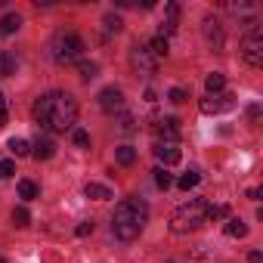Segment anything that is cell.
I'll list each match as a JSON object with an SVG mask.
<instances>
[{
	"label": "cell",
	"mask_w": 263,
	"mask_h": 263,
	"mask_svg": "<svg viewBox=\"0 0 263 263\" xmlns=\"http://www.w3.org/2000/svg\"><path fill=\"white\" fill-rule=\"evenodd\" d=\"M177 25H180V7H177V4H167V7H164V22H161V37L174 34Z\"/></svg>",
	"instance_id": "10"
},
{
	"label": "cell",
	"mask_w": 263,
	"mask_h": 263,
	"mask_svg": "<svg viewBox=\"0 0 263 263\" xmlns=\"http://www.w3.org/2000/svg\"><path fill=\"white\" fill-rule=\"evenodd\" d=\"M99 108H102V111H118V108H124V93H121L118 87H105V90L99 93Z\"/></svg>",
	"instance_id": "8"
},
{
	"label": "cell",
	"mask_w": 263,
	"mask_h": 263,
	"mask_svg": "<svg viewBox=\"0 0 263 263\" xmlns=\"http://www.w3.org/2000/svg\"><path fill=\"white\" fill-rule=\"evenodd\" d=\"M149 53H152V56L161 62V59L167 56V37H161V34H158V37H152V44H149Z\"/></svg>",
	"instance_id": "15"
},
{
	"label": "cell",
	"mask_w": 263,
	"mask_h": 263,
	"mask_svg": "<svg viewBox=\"0 0 263 263\" xmlns=\"http://www.w3.org/2000/svg\"><path fill=\"white\" fill-rule=\"evenodd\" d=\"M78 68H81V78H87V81H90V78H96V71H99V68H96V62H81Z\"/></svg>",
	"instance_id": "25"
},
{
	"label": "cell",
	"mask_w": 263,
	"mask_h": 263,
	"mask_svg": "<svg viewBox=\"0 0 263 263\" xmlns=\"http://www.w3.org/2000/svg\"><path fill=\"white\" fill-rule=\"evenodd\" d=\"M19 195H22L25 201H31V198H37V186H34L31 180H19Z\"/></svg>",
	"instance_id": "22"
},
{
	"label": "cell",
	"mask_w": 263,
	"mask_h": 263,
	"mask_svg": "<svg viewBox=\"0 0 263 263\" xmlns=\"http://www.w3.org/2000/svg\"><path fill=\"white\" fill-rule=\"evenodd\" d=\"M0 263H7V260H4V257H0Z\"/></svg>",
	"instance_id": "34"
},
{
	"label": "cell",
	"mask_w": 263,
	"mask_h": 263,
	"mask_svg": "<svg viewBox=\"0 0 263 263\" xmlns=\"http://www.w3.org/2000/svg\"><path fill=\"white\" fill-rule=\"evenodd\" d=\"M81 53H84V41L74 31H59L50 41V59L56 65H71V62L81 59Z\"/></svg>",
	"instance_id": "4"
},
{
	"label": "cell",
	"mask_w": 263,
	"mask_h": 263,
	"mask_svg": "<svg viewBox=\"0 0 263 263\" xmlns=\"http://www.w3.org/2000/svg\"><path fill=\"white\" fill-rule=\"evenodd\" d=\"M204 87H208V93H220V90L226 87V78L214 71V74H208V81H204Z\"/></svg>",
	"instance_id": "19"
},
{
	"label": "cell",
	"mask_w": 263,
	"mask_h": 263,
	"mask_svg": "<svg viewBox=\"0 0 263 263\" xmlns=\"http://www.w3.org/2000/svg\"><path fill=\"white\" fill-rule=\"evenodd\" d=\"M90 232H93V223H90V220H87V223H81V226L74 229V235H78V238H87Z\"/></svg>",
	"instance_id": "30"
},
{
	"label": "cell",
	"mask_w": 263,
	"mask_h": 263,
	"mask_svg": "<svg viewBox=\"0 0 263 263\" xmlns=\"http://www.w3.org/2000/svg\"><path fill=\"white\" fill-rule=\"evenodd\" d=\"M226 235H229V238H245V235H248V226H245L241 220H229V223H226Z\"/></svg>",
	"instance_id": "18"
},
{
	"label": "cell",
	"mask_w": 263,
	"mask_h": 263,
	"mask_svg": "<svg viewBox=\"0 0 263 263\" xmlns=\"http://www.w3.org/2000/svg\"><path fill=\"white\" fill-rule=\"evenodd\" d=\"M155 155L161 164H180L183 152H180V143H158L155 146Z\"/></svg>",
	"instance_id": "9"
},
{
	"label": "cell",
	"mask_w": 263,
	"mask_h": 263,
	"mask_svg": "<svg viewBox=\"0 0 263 263\" xmlns=\"http://www.w3.org/2000/svg\"><path fill=\"white\" fill-rule=\"evenodd\" d=\"M155 183H158V189H171V186H174V180H171V174H167L164 167L155 171Z\"/></svg>",
	"instance_id": "23"
},
{
	"label": "cell",
	"mask_w": 263,
	"mask_h": 263,
	"mask_svg": "<svg viewBox=\"0 0 263 263\" xmlns=\"http://www.w3.org/2000/svg\"><path fill=\"white\" fill-rule=\"evenodd\" d=\"M10 74H16V56L0 50V78H10Z\"/></svg>",
	"instance_id": "14"
},
{
	"label": "cell",
	"mask_w": 263,
	"mask_h": 263,
	"mask_svg": "<svg viewBox=\"0 0 263 263\" xmlns=\"http://www.w3.org/2000/svg\"><path fill=\"white\" fill-rule=\"evenodd\" d=\"M248 198L251 201H260V189H248Z\"/></svg>",
	"instance_id": "33"
},
{
	"label": "cell",
	"mask_w": 263,
	"mask_h": 263,
	"mask_svg": "<svg viewBox=\"0 0 263 263\" xmlns=\"http://www.w3.org/2000/svg\"><path fill=\"white\" fill-rule=\"evenodd\" d=\"M241 56L251 68H260L263 65V34L260 31H251L245 41H241Z\"/></svg>",
	"instance_id": "5"
},
{
	"label": "cell",
	"mask_w": 263,
	"mask_h": 263,
	"mask_svg": "<svg viewBox=\"0 0 263 263\" xmlns=\"http://www.w3.org/2000/svg\"><path fill=\"white\" fill-rule=\"evenodd\" d=\"M130 62H134V68L143 71V74H155V71H158V59L149 53V47H134V53H130Z\"/></svg>",
	"instance_id": "6"
},
{
	"label": "cell",
	"mask_w": 263,
	"mask_h": 263,
	"mask_svg": "<svg viewBox=\"0 0 263 263\" xmlns=\"http://www.w3.org/2000/svg\"><path fill=\"white\" fill-rule=\"evenodd\" d=\"M84 195L87 198H96V201H105V198H111V189L102 186V183H87L84 186Z\"/></svg>",
	"instance_id": "13"
},
{
	"label": "cell",
	"mask_w": 263,
	"mask_h": 263,
	"mask_svg": "<svg viewBox=\"0 0 263 263\" xmlns=\"http://www.w3.org/2000/svg\"><path fill=\"white\" fill-rule=\"evenodd\" d=\"M34 121L50 130V134H62V130H71L74 121H78V102L71 93H62V90H53L47 96H41L34 102Z\"/></svg>",
	"instance_id": "1"
},
{
	"label": "cell",
	"mask_w": 263,
	"mask_h": 263,
	"mask_svg": "<svg viewBox=\"0 0 263 263\" xmlns=\"http://www.w3.org/2000/svg\"><path fill=\"white\" fill-rule=\"evenodd\" d=\"M235 105V96H217V93H208L204 99H201V111L204 115H220V111H229Z\"/></svg>",
	"instance_id": "7"
},
{
	"label": "cell",
	"mask_w": 263,
	"mask_h": 263,
	"mask_svg": "<svg viewBox=\"0 0 263 263\" xmlns=\"http://www.w3.org/2000/svg\"><path fill=\"white\" fill-rule=\"evenodd\" d=\"M177 118H164L161 127H158V137H164V143H177Z\"/></svg>",
	"instance_id": "12"
},
{
	"label": "cell",
	"mask_w": 263,
	"mask_h": 263,
	"mask_svg": "<svg viewBox=\"0 0 263 263\" xmlns=\"http://www.w3.org/2000/svg\"><path fill=\"white\" fill-rule=\"evenodd\" d=\"M31 155H34L37 161H47V158H53V155H56V143H53L50 137H41V140L34 143V149H31Z\"/></svg>",
	"instance_id": "11"
},
{
	"label": "cell",
	"mask_w": 263,
	"mask_h": 263,
	"mask_svg": "<svg viewBox=\"0 0 263 263\" xmlns=\"http://www.w3.org/2000/svg\"><path fill=\"white\" fill-rule=\"evenodd\" d=\"M177 186H180L183 192H189V189H195V186H198V174H195V171H189V174H183V177L177 180Z\"/></svg>",
	"instance_id": "21"
},
{
	"label": "cell",
	"mask_w": 263,
	"mask_h": 263,
	"mask_svg": "<svg viewBox=\"0 0 263 263\" xmlns=\"http://www.w3.org/2000/svg\"><path fill=\"white\" fill-rule=\"evenodd\" d=\"M167 99H171V102H186L189 96H186V90H180V87H174V90L167 93Z\"/></svg>",
	"instance_id": "27"
},
{
	"label": "cell",
	"mask_w": 263,
	"mask_h": 263,
	"mask_svg": "<svg viewBox=\"0 0 263 263\" xmlns=\"http://www.w3.org/2000/svg\"><path fill=\"white\" fill-rule=\"evenodd\" d=\"M248 263H263V254H260V251H251V254H248Z\"/></svg>",
	"instance_id": "32"
},
{
	"label": "cell",
	"mask_w": 263,
	"mask_h": 263,
	"mask_svg": "<svg viewBox=\"0 0 263 263\" xmlns=\"http://www.w3.org/2000/svg\"><path fill=\"white\" fill-rule=\"evenodd\" d=\"M10 152H13L16 158H25V155H31V146H28L25 140H16V137H13V140H10Z\"/></svg>",
	"instance_id": "20"
},
{
	"label": "cell",
	"mask_w": 263,
	"mask_h": 263,
	"mask_svg": "<svg viewBox=\"0 0 263 263\" xmlns=\"http://www.w3.org/2000/svg\"><path fill=\"white\" fill-rule=\"evenodd\" d=\"M7 124V99H4V93H0V127Z\"/></svg>",
	"instance_id": "31"
},
{
	"label": "cell",
	"mask_w": 263,
	"mask_h": 263,
	"mask_svg": "<svg viewBox=\"0 0 263 263\" xmlns=\"http://www.w3.org/2000/svg\"><path fill=\"white\" fill-rule=\"evenodd\" d=\"M134 161H137V149H134V146H121V149H118V164H121V167H130Z\"/></svg>",
	"instance_id": "17"
},
{
	"label": "cell",
	"mask_w": 263,
	"mask_h": 263,
	"mask_svg": "<svg viewBox=\"0 0 263 263\" xmlns=\"http://www.w3.org/2000/svg\"><path fill=\"white\" fill-rule=\"evenodd\" d=\"M71 140H74V146H90V134H87V130H74V134H71Z\"/></svg>",
	"instance_id": "26"
},
{
	"label": "cell",
	"mask_w": 263,
	"mask_h": 263,
	"mask_svg": "<svg viewBox=\"0 0 263 263\" xmlns=\"http://www.w3.org/2000/svg\"><path fill=\"white\" fill-rule=\"evenodd\" d=\"M149 223V208L146 201L140 198H124L118 208H115V217H111V232L121 238V241H134Z\"/></svg>",
	"instance_id": "2"
},
{
	"label": "cell",
	"mask_w": 263,
	"mask_h": 263,
	"mask_svg": "<svg viewBox=\"0 0 263 263\" xmlns=\"http://www.w3.org/2000/svg\"><path fill=\"white\" fill-rule=\"evenodd\" d=\"M16 174V164L13 161H0V180H4V177H13Z\"/></svg>",
	"instance_id": "28"
},
{
	"label": "cell",
	"mask_w": 263,
	"mask_h": 263,
	"mask_svg": "<svg viewBox=\"0 0 263 263\" xmlns=\"http://www.w3.org/2000/svg\"><path fill=\"white\" fill-rule=\"evenodd\" d=\"M208 223V201L204 198H192L186 204H180L171 217V229L177 235H186V232H195Z\"/></svg>",
	"instance_id": "3"
},
{
	"label": "cell",
	"mask_w": 263,
	"mask_h": 263,
	"mask_svg": "<svg viewBox=\"0 0 263 263\" xmlns=\"http://www.w3.org/2000/svg\"><path fill=\"white\" fill-rule=\"evenodd\" d=\"M105 31H121V19L118 16H105Z\"/></svg>",
	"instance_id": "29"
},
{
	"label": "cell",
	"mask_w": 263,
	"mask_h": 263,
	"mask_svg": "<svg viewBox=\"0 0 263 263\" xmlns=\"http://www.w3.org/2000/svg\"><path fill=\"white\" fill-rule=\"evenodd\" d=\"M28 220H31V214H28L25 208H16V211H13V223H16L19 229H22V226H28Z\"/></svg>",
	"instance_id": "24"
},
{
	"label": "cell",
	"mask_w": 263,
	"mask_h": 263,
	"mask_svg": "<svg viewBox=\"0 0 263 263\" xmlns=\"http://www.w3.org/2000/svg\"><path fill=\"white\" fill-rule=\"evenodd\" d=\"M19 25H22V19L16 13H10V16L0 19V34H13V31H19Z\"/></svg>",
	"instance_id": "16"
}]
</instances>
